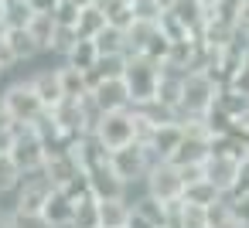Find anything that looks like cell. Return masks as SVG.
<instances>
[{"label": "cell", "instance_id": "cell-1", "mask_svg": "<svg viewBox=\"0 0 249 228\" xmlns=\"http://www.w3.org/2000/svg\"><path fill=\"white\" fill-rule=\"evenodd\" d=\"M222 96V82L205 72V68H195L184 75V85H181V102H178V119L181 123H201L208 119V113L215 109Z\"/></svg>", "mask_w": 249, "mask_h": 228}, {"label": "cell", "instance_id": "cell-2", "mask_svg": "<svg viewBox=\"0 0 249 228\" xmlns=\"http://www.w3.org/2000/svg\"><path fill=\"white\" fill-rule=\"evenodd\" d=\"M0 109L14 123H35L48 113L45 99L38 96V89L28 79V72H14L4 79V85H0Z\"/></svg>", "mask_w": 249, "mask_h": 228}, {"label": "cell", "instance_id": "cell-3", "mask_svg": "<svg viewBox=\"0 0 249 228\" xmlns=\"http://www.w3.org/2000/svg\"><path fill=\"white\" fill-rule=\"evenodd\" d=\"M41 177H45L52 187H62V191H69V194H79V191H86V170H82L79 157L72 153V147L48 150V157H45V167H41Z\"/></svg>", "mask_w": 249, "mask_h": 228}, {"label": "cell", "instance_id": "cell-4", "mask_svg": "<svg viewBox=\"0 0 249 228\" xmlns=\"http://www.w3.org/2000/svg\"><path fill=\"white\" fill-rule=\"evenodd\" d=\"M160 68H164L160 58H150V55H130V65H126V75H123V79H126V89H130L133 106L157 99Z\"/></svg>", "mask_w": 249, "mask_h": 228}, {"label": "cell", "instance_id": "cell-5", "mask_svg": "<svg viewBox=\"0 0 249 228\" xmlns=\"http://www.w3.org/2000/svg\"><path fill=\"white\" fill-rule=\"evenodd\" d=\"M184 184H188V177L174 160H154L147 177H143V191L167 201V204H178L184 197Z\"/></svg>", "mask_w": 249, "mask_h": 228}, {"label": "cell", "instance_id": "cell-6", "mask_svg": "<svg viewBox=\"0 0 249 228\" xmlns=\"http://www.w3.org/2000/svg\"><path fill=\"white\" fill-rule=\"evenodd\" d=\"M7 153H11L28 174H38V170L45 167L48 143H45V136L38 133L35 123H14V143H11Z\"/></svg>", "mask_w": 249, "mask_h": 228}, {"label": "cell", "instance_id": "cell-7", "mask_svg": "<svg viewBox=\"0 0 249 228\" xmlns=\"http://www.w3.org/2000/svg\"><path fill=\"white\" fill-rule=\"evenodd\" d=\"M96 140L106 147V150H120L126 143H137V113L133 106L130 109H113V113H103V119L96 123Z\"/></svg>", "mask_w": 249, "mask_h": 228}, {"label": "cell", "instance_id": "cell-8", "mask_svg": "<svg viewBox=\"0 0 249 228\" xmlns=\"http://www.w3.org/2000/svg\"><path fill=\"white\" fill-rule=\"evenodd\" d=\"M157 157L150 153V147L147 143H126V147H120V150H109V167L126 180V184H143V177H147V170H150V163H154Z\"/></svg>", "mask_w": 249, "mask_h": 228}, {"label": "cell", "instance_id": "cell-9", "mask_svg": "<svg viewBox=\"0 0 249 228\" xmlns=\"http://www.w3.org/2000/svg\"><path fill=\"white\" fill-rule=\"evenodd\" d=\"M242 157H246V153H232V150H225V147H212V153H208L205 163H201V174H205V177H208V180L229 197V194L235 191Z\"/></svg>", "mask_w": 249, "mask_h": 228}, {"label": "cell", "instance_id": "cell-10", "mask_svg": "<svg viewBox=\"0 0 249 228\" xmlns=\"http://www.w3.org/2000/svg\"><path fill=\"white\" fill-rule=\"evenodd\" d=\"M48 194H52V184H48V180L41 177V170H38V174H28L24 184H21L11 197H4V204H7L14 214H41Z\"/></svg>", "mask_w": 249, "mask_h": 228}, {"label": "cell", "instance_id": "cell-11", "mask_svg": "<svg viewBox=\"0 0 249 228\" xmlns=\"http://www.w3.org/2000/svg\"><path fill=\"white\" fill-rule=\"evenodd\" d=\"M89 92H92V99L99 102V109H103V113L130 109V106H133L130 89H126V79H96Z\"/></svg>", "mask_w": 249, "mask_h": 228}, {"label": "cell", "instance_id": "cell-12", "mask_svg": "<svg viewBox=\"0 0 249 228\" xmlns=\"http://www.w3.org/2000/svg\"><path fill=\"white\" fill-rule=\"evenodd\" d=\"M86 187L99 197V201H106V197H123L126 191H130V184L109 167V163H103V167H92V170H86Z\"/></svg>", "mask_w": 249, "mask_h": 228}, {"label": "cell", "instance_id": "cell-13", "mask_svg": "<svg viewBox=\"0 0 249 228\" xmlns=\"http://www.w3.org/2000/svg\"><path fill=\"white\" fill-rule=\"evenodd\" d=\"M181 140H184V123L174 119V123H160V126H154V133L147 136V147H150V153H154L157 160H171Z\"/></svg>", "mask_w": 249, "mask_h": 228}, {"label": "cell", "instance_id": "cell-14", "mask_svg": "<svg viewBox=\"0 0 249 228\" xmlns=\"http://www.w3.org/2000/svg\"><path fill=\"white\" fill-rule=\"evenodd\" d=\"M28 79H31V85L38 89V96L45 99V106H55V102L65 96V92H62V75H58V62H52V65H45V68H31Z\"/></svg>", "mask_w": 249, "mask_h": 228}, {"label": "cell", "instance_id": "cell-15", "mask_svg": "<svg viewBox=\"0 0 249 228\" xmlns=\"http://www.w3.org/2000/svg\"><path fill=\"white\" fill-rule=\"evenodd\" d=\"M41 214H45L55 228L72 225V214H75V197H72L69 191H62V187H52V194H48V201H45Z\"/></svg>", "mask_w": 249, "mask_h": 228}, {"label": "cell", "instance_id": "cell-16", "mask_svg": "<svg viewBox=\"0 0 249 228\" xmlns=\"http://www.w3.org/2000/svg\"><path fill=\"white\" fill-rule=\"evenodd\" d=\"M171 228H212V208L205 204H195V201H178L174 204V218H171Z\"/></svg>", "mask_w": 249, "mask_h": 228}, {"label": "cell", "instance_id": "cell-17", "mask_svg": "<svg viewBox=\"0 0 249 228\" xmlns=\"http://www.w3.org/2000/svg\"><path fill=\"white\" fill-rule=\"evenodd\" d=\"M7 45H11V51H14V58H18L21 65H35L38 58H48V55L38 48V41L31 38L28 28H11V31H7Z\"/></svg>", "mask_w": 249, "mask_h": 228}, {"label": "cell", "instance_id": "cell-18", "mask_svg": "<svg viewBox=\"0 0 249 228\" xmlns=\"http://www.w3.org/2000/svg\"><path fill=\"white\" fill-rule=\"evenodd\" d=\"M130 214H133L130 194L99 201V221H103V228H126V225H130Z\"/></svg>", "mask_w": 249, "mask_h": 228}, {"label": "cell", "instance_id": "cell-19", "mask_svg": "<svg viewBox=\"0 0 249 228\" xmlns=\"http://www.w3.org/2000/svg\"><path fill=\"white\" fill-rule=\"evenodd\" d=\"M75 197V214H72V225L75 228H99L103 221H99V197L86 187V191H79V194H72Z\"/></svg>", "mask_w": 249, "mask_h": 228}, {"label": "cell", "instance_id": "cell-20", "mask_svg": "<svg viewBox=\"0 0 249 228\" xmlns=\"http://www.w3.org/2000/svg\"><path fill=\"white\" fill-rule=\"evenodd\" d=\"M24 177H28V170L4 150V153H0V201H4V197H11L21 184H24Z\"/></svg>", "mask_w": 249, "mask_h": 228}, {"label": "cell", "instance_id": "cell-21", "mask_svg": "<svg viewBox=\"0 0 249 228\" xmlns=\"http://www.w3.org/2000/svg\"><path fill=\"white\" fill-rule=\"evenodd\" d=\"M28 31H31V38L38 41V48L48 55V51H52V41H55V31H58V21H55L52 11H35Z\"/></svg>", "mask_w": 249, "mask_h": 228}, {"label": "cell", "instance_id": "cell-22", "mask_svg": "<svg viewBox=\"0 0 249 228\" xmlns=\"http://www.w3.org/2000/svg\"><path fill=\"white\" fill-rule=\"evenodd\" d=\"M184 201H195V204H205V208H215L218 201H225V194L201 174V177H195V180H188L184 184Z\"/></svg>", "mask_w": 249, "mask_h": 228}, {"label": "cell", "instance_id": "cell-23", "mask_svg": "<svg viewBox=\"0 0 249 228\" xmlns=\"http://www.w3.org/2000/svg\"><path fill=\"white\" fill-rule=\"evenodd\" d=\"M92 41H96L99 55H130V41H126V31H123V28L106 24Z\"/></svg>", "mask_w": 249, "mask_h": 228}, {"label": "cell", "instance_id": "cell-24", "mask_svg": "<svg viewBox=\"0 0 249 228\" xmlns=\"http://www.w3.org/2000/svg\"><path fill=\"white\" fill-rule=\"evenodd\" d=\"M62 62H69V65H75V68H82V72H92L96 62H99V48H96L92 38H79V41L69 48V55H65Z\"/></svg>", "mask_w": 249, "mask_h": 228}, {"label": "cell", "instance_id": "cell-25", "mask_svg": "<svg viewBox=\"0 0 249 228\" xmlns=\"http://www.w3.org/2000/svg\"><path fill=\"white\" fill-rule=\"evenodd\" d=\"M58 75H62V92L65 96H86L92 89L89 72H82V68H75L69 62H58Z\"/></svg>", "mask_w": 249, "mask_h": 228}, {"label": "cell", "instance_id": "cell-26", "mask_svg": "<svg viewBox=\"0 0 249 228\" xmlns=\"http://www.w3.org/2000/svg\"><path fill=\"white\" fill-rule=\"evenodd\" d=\"M103 28H106V14H103L99 4H86V7H79V17H75V31H79V38H96Z\"/></svg>", "mask_w": 249, "mask_h": 228}, {"label": "cell", "instance_id": "cell-27", "mask_svg": "<svg viewBox=\"0 0 249 228\" xmlns=\"http://www.w3.org/2000/svg\"><path fill=\"white\" fill-rule=\"evenodd\" d=\"M96 4L103 7V14H106V24H113V28H130L137 17H133V4L130 0H96Z\"/></svg>", "mask_w": 249, "mask_h": 228}, {"label": "cell", "instance_id": "cell-28", "mask_svg": "<svg viewBox=\"0 0 249 228\" xmlns=\"http://www.w3.org/2000/svg\"><path fill=\"white\" fill-rule=\"evenodd\" d=\"M126 65H130V55H99L96 68L89 72V79H123L126 75Z\"/></svg>", "mask_w": 249, "mask_h": 228}, {"label": "cell", "instance_id": "cell-29", "mask_svg": "<svg viewBox=\"0 0 249 228\" xmlns=\"http://www.w3.org/2000/svg\"><path fill=\"white\" fill-rule=\"evenodd\" d=\"M31 17H35L31 0H7L4 4V24L7 28H28Z\"/></svg>", "mask_w": 249, "mask_h": 228}, {"label": "cell", "instance_id": "cell-30", "mask_svg": "<svg viewBox=\"0 0 249 228\" xmlns=\"http://www.w3.org/2000/svg\"><path fill=\"white\" fill-rule=\"evenodd\" d=\"M212 228H249V225L229 208V197H225V201H218L212 208Z\"/></svg>", "mask_w": 249, "mask_h": 228}, {"label": "cell", "instance_id": "cell-31", "mask_svg": "<svg viewBox=\"0 0 249 228\" xmlns=\"http://www.w3.org/2000/svg\"><path fill=\"white\" fill-rule=\"evenodd\" d=\"M164 4L160 0H133V17L137 21H150V24H160V17H164Z\"/></svg>", "mask_w": 249, "mask_h": 228}, {"label": "cell", "instance_id": "cell-32", "mask_svg": "<svg viewBox=\"0 0 249 228\" xmlns=\"http://www.w3.org/2000/svg\"><path fill=\"white\" fill-rule=\"evenodd\" d=\"M11 228H55L45 214H14L11 211Z\"/></svg>", "mask_w": 249, "mask_h": 228}, {"label": "cell", "instance_id": "cell-33", "mask_svg": "<svg viewBox=\"0 0 249 228\" xmlns=\"http://www.w3.org/2000/svg\"><path fill=\"white\" fill-rule=\"evenodd\" d=\"M0 72H4V75L21 72V62L14 58V51H11V45H7V38H0Z\"/></svg>", "mask_w": 249, "mask_h": 228}, {"label": "cell", "instance_id": "cell-34", "mask_svg": "<svg viewBox=\"0 0 249 228\" xmlns=\"http://www.w3.org/2000/svg\"><path fill=\"white\" fill-rule=\"evenodd\" d=\"M229 208L249 225V191H242V194H229Z\"/></svg>", "mask_w": 249, "mask_h": 228}, {"label": "cell", "instance_id": "cell-35", "mask_svg": "<svg viewBox=\"0 0 249 228\" xmlns=\"http://www.w3.org/2000/svg\"><path fill=\"white\" fill-rule=\"evenodd\" d=\"M242 191H249V153H246L242 163H239V180H235V191H232V194H242Z\"/></svg>", "mask_w": 249, "mask_h": 228}, {"label": "cell", "instance_id": "cell-36", "mask_svg": "<svg viewBox=\"0 0 249 228\" xmlns=\"http://www.w3.org/2000/svg\"><path fill=\"white\" fill-rule=\"evenodd\" d=\"M195 4H201V7H212V4H215V0H195Z\"/></svg>", "mask_w": 249, "mask_h": 228}, {"label": "cell", "instance_id": "cell-37", "mask_svg": "<svg viewBox=\"0 0 249 228\" xmlns=\"http://www.w3.org/2000/svg\"><path fill=\"white\" fill-rule=\"evenodd\" d=\"M75 4H79V7H86V4H96V0H75Z\"/></svg>", "mask_w": 249, "mask_h": 228}, {"label": "cell", "instance_id": "cell-38", "mask_svg": "<svg viewBox=\"0 0 249 228\" xmlns=\"http://www.w3.org/2000/svg\"><path fill=\"white\" fill-rule=\"evenodd\" d=\"M4 4H7V0H0V17H4Z\"/></svg>", "mask_w": 249, "mask_h": 228}, {"label": "cell", "instance_id": "cell-39", "mask_svg": "<svg viewBox=\"0 0 249 228\" xmlns=\"http://www.w3.org/2000/svg\"><path fill=\"white\" fill-rule=\"evenodd\" d=\"M160 4H164V7H171V4H174V0H160Z\"/></svg>", "mask_w": 249, "mask_h": 228}, {"label": "cell", "instance_id": "cell-40", "mask_svg": "<svg viewBox=\"0 0 249 228\" xmlns=\"http://www.w3.org/2000/svg\"><path fill=\"white\" fill-rule=\"evenodd\" d=\"M4 79H7V75H4V72H0V85H4Z\"/></svg>", "mask_w": 249, "mask_h": 228}, {"label": "cell", "instance_id": "cell-41", "mask_svg": "<svg viewBox=\"0 0 249 228\" xmlns=\"http://www.w3.org/2000/svg\"><path fill=\"white\" fill-rule=\"evenodd\" d=\"M62 228H75V225H62Z\"/></svg>", "mask_w": 249, "mask_h": 228}, {"label": "cell", "instance_id": "cell-42", "mask_svg": "<svg viewBox=\"0 0 249 228\" xmlns=\"http://www.w3.org/2000/svg\"><path fill=\"white\" fill-rule=\"evenodd\" d=\"M130 4H133V0H130Z\"/></svg>", "mask_w": 249, "mask_h": 228}, {"label": "cell", "instance_id": "cell-43", "mask_svg": "<svg viewBox=\"0 0 249 228\" xmlns=\"http://www.w3.org/2000/svg\"><path fill=\"white\" fill-rule=\"evenodd\" d=\"M0 153H4V150H0Z\"/></svg>", "mask_w": 249, "mask_h": 228}, {"label": "cell", "instance_id": "cell-44", "mask_svg": "<svg viewBox=\"0 0 249 228\" xmlns=\"http://www.w3.org/2000/svg\"><path fill=\"white\" fill-rule=\"evenodd\" d=\"M126 228H130V225H126Z\"/></svg>", "mask_w": 249, "mask_h": 228}, {"label": "cell", "instance_id": "cell-45", "mask_svg": "<svg viewBox=\"0 0 249 228\" xmlns=\"http://www.w3.org/2000/svg\"><path fill=\"white\" fill-rule=\"evenodd\" d=\"M99 228H103V225H99Z\"/></svg>", "mask_w": 249, "mask_h": 228}]
</instances>
